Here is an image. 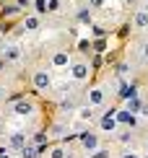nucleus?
<instances>
[{"mask_svg":"<svg viewBox=\"0 0 148 158\" xmlns=\"http://www.w3.org/2000/svg\"><path fill=\"white\" fill-rule=\"evenodd\" d=\"M34 85L37 88H50V75L47 73H37L34 75Z\"/></svg>","mask_w":148,"mask_h":158,"instance_id":"obj_1","label":"nucleus"},{"mask_svg":"<svg viewBox=\"0 0 148 158\" xmlns=\"http://www.w3.org/2000/svg\"><path fill=\"white\" fill-rule=\"evenodd\" d=\"M114 127H117V119H114L112 111H109V114H107L104 119H102V130H114Z\"/></svg>","mask_w":148,"mask_h":158,"instance_id":"obj_2","label":"nucleus"},{"mask_svg":"<svg viewBox=\"0 0 148 158\" xmlns=\"http://www.w3.org/2000/svg\"><path fill=\"white\" fill-rule=\"evenodd\" d=\"M117 122H125V124H135V117H133V111H120V114H117Z\"/></svg>","mask_w":148,"mask_h":158,"instance_id":"obj_3","label":"nucleus"},{"mask_svg":"<svg viewBox=\"0 0 148 158\" xmlns=\"http://www.w3.org/2000/svg\"><path fill=\"white\" fill-rule=\"evenodd\" d=\"M31 111V104L29 101H18L16 104V114H29Z\"/></svg>","mask_w":148,"mask_h":158,"instance_id":"obj_4","label":"nucleus"},{"mask_svg":"<svg viewBox=\"0 0 148 158\" xmlns=\"http://www.w3.org/2000/svg\"><path fill=\"white\" fill-rule=\"evenodd\" d=\"M86 73H89V70H86V65H76V68H73V75H76L78 81H83Z\"/></svg>","mask_w":148,"mask_h":158,"instance_id":"obj_5","label":"nucleus"},{"mask_svg":"<svg viewBox=\"0 0 148 158\" xmlns=\"http://www.w3.org/2000/svg\"><path fill=\"white\" fill-rule=\"evenodd\" d=\"M83 145L89 150H94V148H96V137H94V135H83Z\"/></svg>","mask_w":148,"mask_h":158,"instance_id":"obj_6","label":"nucleus"},{"mask_svg":"<svg viewBox=\"0 0 148 158\" xmlns=\"http://www.w3.org/2000/svg\"><path fill=\"white\" fill-rule=\"evenodd\" d=\"M11 145L13 148H24V135H13L11 137Z\"/></svg>","mask_w":148,"mask_h":158,"instance_id":"obj_7","label":"nucleus"},{"mask_svg":"<svg viewBox=\"0 0 148 158\" xmlns=\"http://www.w3.org/2000/svg\"><path fill=\"white\" fill-rule=\"evenodd\" d=\"M120 94H122L125 98H133V96H135V88H133V85H122V91H120Z\"/></svg>","mask_w":148,"mask_h":158,"instance_id":"obj_8","label":"nucleus"},{"mask_svg":"<svg viewBox=\"0 0 148 158\" xmlns=\"http://www.w3.org/2000/svg\"><path fill=\"white\" fill-rule=\"evenodd\" d=\"M135 23H138V26H148V13H138V16H135Z\"/></svg>","mask_w":148,"mask_h":158,"instance_id":"obj_9","label":"nucleus"},{"mask_svg":"<svg viewBox=\"0 0 148 158\" xmlns=\"http://www.w3.org/2000/svg\"><path fill=\"white\" fill-rule=\"evenodd\" d=\"M55 65H68V55H65V52L55 55Z\"/></svg>","mask_w":148,"mask_h":158,"instance_id":"obj_10","label":"nucleus"},{"mask_svg":"<svg viewBox=\"0 0 148 158\" xmlns=\"http://www.w3.org/2000/svg\"><path fill=\"white\" fill-rule=\"evenodd\" d=\"M21 153H24V158H37V156H39V153H37V148H24Z\"/></svg>","mask_w":148,"mask_h":158,"instance_id":"obj_11","label":"nucleus"},{"mask_svg":"<svg viewBox=\"0 0 148 158\" xmlns=\"http://www.w3.org/2000/svg\"><path fill=\"white\" fill-rule=\"evenodd\" d=\"M99 101H102V91L94 88V91H91V104H99Z\"/></svg>","mask_w":148,"mask_h":158,"instance_id":"obj_12","label":"nucleus"},{"mask_svg":"<svg viewBox=\"0 0 148 158\" xmlns=\"http://www.w3.org/2000/svg\"><path fill=\"white\" fill-rule=\"evenodd\" d=\"M94 49H96V52H104V49H107V42H104V39H99V42L94 44Z\"/></svg>","mask_w":148,"mask_h":158,"instance_id":"obj_13","label":"nucleus"},{"mask_svg":"<svg viewBox=\"0 0 148 158\" xmlns=\"http://www.w3.org/2000/svg\"><path fill=\"white\" fill-rule=\"evenodd\" d=\"M138 109H140V101L133 96V98H130V111H138Z\"/></svg>","mask_w":148,"mask_h":158,"instance_id":"obj_14","label":"nucleus"},{"mask_svg":"<svg viewBox=\"0 0 148 158\" xmlns=\"http://www.w3.org/2000/svg\"><path fill=\"white\" fill-rule=\"evenodd\" d=\"M34 5H37V10H39V13H44V10H47V0H37Z\"/></svg>","mask_w":148,"mask_h":158,"instance_id":"obj_15","label":"nucleus"},{"mask_svg":"<svg viewBox=\"0 0 148 158\" xmlns=\"http://www.w3.org/2000/svg\"><path fill=\"white\" fill-rule=\"evenodd\" d=\"M37 26H39L37 18H26V29H37Z\"/></svg>","mask_w":148,"mask_h":158,"instance_id":"obj_16","label":"nucleus"},{"mask_svg":"<svg viewBox=\"0 0 148 158\" xmlns=\"http://www.w3.org/2000/svg\"><path fill=\"white\" fill-rule=\"evenodd\" d=\"M52 158H65V150H63V148H57V150H52Z\"/></svg>","mask_w":148,"mask_h":158,"instance_id":"obj_17","label":"nucleus"},{"mask_svg":"<svg viewBox=\"0 0 148 158\" xmlns=\"http://www.w3.org/2000/svg\"><path fill=\"white\" fill-rule=\"evenodd\" d=\"M47 8H50V10H57V8H60V3H57V0H50V5H47Z\"/></svg>","mask_w":148,"mask_h":158,"instance_id":"obj_18","label":"nucleus"},{"mask_svg":"<svg viewBox=\"0 0 148 158\" xmlns=\"http://www.w3.org/2000/svg\"><path fill=\"white\" fill-rule=\"evenodd\" d=\"M16 10H18V5H11V8H5V16H13Z\"/></svg>","mask_w":148,"mask_h":158,"instance_id":"obj_19","label":"nucleus"},{"mask_svg":"<svg viewBox=\"0 0 148 158\" xmlns=\"http://www.w3.org/2000/svg\"><path fill=\"white\" fill-rule=\"evenodd\" d=\"M94 158H109V150H99V153L94 156Z\"/></svg>","mask_w":148,"mask_h":158,"instance_id":"obj_20","label":"nucleus"},{"mask_svg":"<svg viewBox=\"0 0 148 158\" xmlns=\"http://www.w3.org/2000/svg\"><path fill=\"white\" fill-rule=\"evenodd\" d=\"M104 3V0H91V5H102Z\"/></svg>","mask_w":148,"mask_h":158,"instance_id":"obj_21","label":"nucleus"},{"mask_svg":"<svg viewBox=\"0 0 148 158\" xmlns=\"http://www.w3.org/2000/svg\"><path fill=\"white\" fill-rule=\"evenodd\" d=\"M140 111H143V114H148V104H146V106H140Z\"/></svg>","mask_w":148,"mask_h":158,"instance_id":"obj_22","label":"nucleus"},{"mask_svg":"<svg viewBox=\"0 0 148 158\" xmlns=\"http://www.w3.org/2000/svg\"><path fill=\"white\" fill-rule=\"evenodd\" d=\"M0 158H8V153H0Z\"/></svg>","mask_w":148,"mask_h":158,"instance_id":"obj_23","label":"nucleus"},{"mask_svg":"<svg viewBox=\"0 0 148 158\" xmlns=\"http://www.w3.org/2000/svg\"><path fill=\"white\" fill-rule=\"evenodd\" d=\"M122 158H135V156H130V153H127V156H122Z\"/></svg>","mask_w":148,"mask_h":158,"instance_id":"obj_24","label":"nucleus"},{"mask_svg":"<svg viewBox=\"0 0 148 158\" xmlns=\"http://www.w3.org/2000/svg\"><path fill=\"white\" fill-rule=\"evenodd\" d=\"M146 57H148V47H146Z\"/></svg>","mask_w":148,"mask_h":158,"instance_id":"obj_25","label":"nucleus"},{"mask_svg":"<svg viewBox=\"0 0 148 158\" xmlns=\"http://www.w3.org/2000/svg\"><path fill=\"white\" fill-rule=\"evenodd\" d=\"M127 3H135V0H127Z\"/></svg>","mask_w":148,"mask_h":158,"instance_id":"obj_26","label":"nucleus"},{"mask_svg":"<svg viewBox=\"0 0 148 158\" xmlns=\"http://www.w3.org/2000/svg\"><path fill=\"white\" fill-rule=\"evenodd\" d=\"M70 158H73V156H70Z\"/></svg>","mask_w":148,"mask_h":158,"instance_id":"obj_27","label":"nucleus"}]
</instances>
